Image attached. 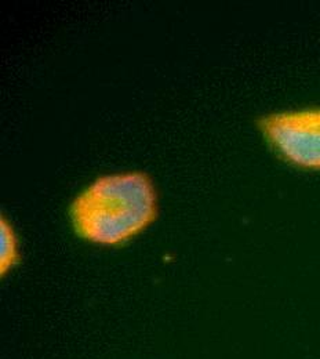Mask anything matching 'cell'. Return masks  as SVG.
<instances>
[{
    "label": "cell",
    "instance_id": "1",
    "mask_svg": "<svg viewBox=\"0 0 320 359\" xmlns=\"http://www.w3.org/2000/svg\"><path fill=\"white\" fill-rule=\"evenodd\" d=\"M158 192L145 172H122L94 180L71 203L75 233L94 245L119 246L158 219Z\"/></svg>",
    "mask_w": 320,
    "mask_h": 359
},
{
    "label": "cell",
    "instance_id": "2",
    "mask_svg": "<svg viewBox=\"0 0 320 359\" xmlns=\"http://www.w3.org/2000/svg\"><path fill=\"white\" fill-rule=\"evenodd\" d=\"M257 125L283 161L300 169L320 170V108L270 114Z\"/></svg>",
    "mask_w": 320,
    "mask_h": 359
},
{
    "label": "cell",
    "instance_id": "3",
    "mask_svg": "<svg viewBox=\"0 0 320 359\" xmlns=\"http://www.w3.org/2000/svg\"><path fill=\"white\" fill-rule=\"evenodd\" d=\"M0 273L7 275L20 262L18 236L7 219H0Z\"/></svg>",
    "mask_w": 320,
    "mask_h": 359
}]
</instances>
